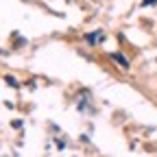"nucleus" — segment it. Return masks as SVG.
<instances>
[{"mask_svg":"<svg viewBox=\"0 0 157 157\" xmlns=\"http://www.w3.org/2000/svg\"><path fill=\"white\" fill-rule=\"evenodd\" d=\"M109 59H111V61H116L120 68L129 70V61H127V57H124V55H120V52H111V55H109Z\"/></svg>","mask_w":157,"mask_h":157,"instance_id":"nucleus-1","label":"nucleus"},{"mask_svg":"<svg viewBox=\"0 0 157 157\" xmlns=\"http://www.w3.org/2000/svg\"><path fill=\"white\" fill-rule=\"evenodd\" d=\"M96 39H103V33H92V35H87V42H90V44L96 42Z\"/></svg>","mask_w":157,"mask_h":157,"instance_id":"nucleus-2","label":"nucleus"},{"mask_svg":"<svg viewBox=\"0 0 157 157\" xmlns=\"http://www.w3.org/2000/svg\"><path fill=\"white\" fill-rule=\"evenodd\" d=\"M7 83H9V85H13V87H17V81H15L13 76H7Z\"/></svg>","mask_w":157,"mask_h":157,"instance_id":"nucleus-3","label":"nucleus"}]
</instances>
